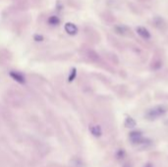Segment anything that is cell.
<instances>
[{"label":"cell","mask_w":168,"mask_h":167,"mask_svg":"<svg viewBox=\"0 0 168 167\" xmlns=\"http://www.w3.org/2000/svg\"><path fill=\"white\" fill-rule=\"evenodd\" d=\"M64 30L66 32L67 35H78L79 33V28L76 24L74 23H71V22H67L65 25H64Z\"/></svg>","instance_id":"cell-4"},{"label":"cell","mask_w":168,"mask_h":167,"mask_svg":"<svg viewBox=\"0 0 168 167\" xmlns=\"http://www.w3.org/2000/svg\"><path fill=\"white\" fill-rule=\"evenodd\" d=\"M90 131H91V135L95 136L96 138L101 137V135H102V130H101L100 126H98V125H91Z\"/></svg>","instance_id":"cell-8"},{"label":"cell","mask_w":168,"mask_h":167,"mask_svg":"<svg viewBox=\"0 0 168 167\" xmlns=\"http://www.w3.org/2000/svg\"><path fill=\"white\" fill-rule=\"evenodd\" d=\"M9 76L12 80H14L15 82H17L20 85H25L27 83V79L26 76L20 71H15V70H11L9 72Z\"/></svg>","instance_id":"cell-2"},{"label":"cell","mask_w":168,"mask_h":167,"mask_svg":"<svg viewBox=\"0 0 168 167\" xmlns=\"http://www.w3.org/2000/svg\"><path fill=\"white\" fill-rule=\"evenodd\" d=\"M130 140L133 144L140 145L146 143V140L142 138V135L140 131H133L130 133Z\"/></svg>","instance_id":"cell-3"},{"label":"cell","mask_w":168,"mask_h":167,"mask_svg":"<svg viewBox=\"0 0 168 167\" xmlns=\"http://www.w3.org/2000/svg\"><path fill=\"white\" fill-rule=\"evenodd\" d=\"M146 167H152V164H147Z\"/></svg>","instance_id":"cell-13"},{"label":"cell","mask_w":168,"mask_h":167,"mask_svg":"<svg viewBox=\"0 0 168 167\" xmlns=\"http://www.w3.org/2000/svg\"><path fill=\"white\" fill-rule=\"evenodd\" d=\"M166 111H167V109L165 106H163V105H159V106H155L153 108L148 109L146 113V117L148 120H154V119L158 118V117L162 116L163 114H165Z\"/></svg>","instance_id":"cell-1"},{"label":"cell","mask_w":168,"mask_h":167,"mask_svg":"<svg viewBox=\"0 0 168 167\" xmlns=\"http://www.w3.org/2000/svg\"><path fill=\"white\" fill-rule=\"evenodd\" d=\"M137 33L139 35H141L142 39H151V33L148 32V30L146 29L145 27H138L137 28Z\"/></svg>","instance_id":"cell-7"},{"label":"cell","mask_w":168,"mask_h":167,"mask_svg":"<svg viewBox=\"0 0 168 167\" xmlns=\"http://www.w3.org/2000/svg\"><path fill=\"white\" fill-rule=\"evenodd\" d=\"M60 18L58 16H56V15H51V16H49L48 17V19H47V24H48V26H50V27H57L60 25Z\"/></svg>","instance_id":"cell-6"},{"label":"cell","mask_w":168,"mask_h":167,"mask_svg":"<svg viewBox=\"0 0 168 167\" xmlns=\"http://www.w3.org/2000/svg\"><path fill=\"white\" fill-rule=\"evenodd\" d=\"M124 156H125V151H124L120 150L119 151L117 152V157H118V158H122V157H124Z\"/></svg>","instance_id":"cell-12"},{"label":"cell","mask_w":168,"mask_h":167,"mask_svg":"<svg viewBox=\"0 0 168 167\" xmlns=\"http://www.w3.org/2000/svg\"><path fill=\"white\" fill-rule=\"evenodd\" d=\"M77 78V68L73 67L72 69L70 70L69 75H68V83H72L74 82V80Z\"/></svg>","instance_id":"cell-9"},{"label":"cell","mask_w":168,"mask_h":167,"mask_svg":"<svg viewBox=\"0 0 168 167\" xmlns=\"http://www.w3.org/2000/svg\"><path fill=\"white\" fill-rule=\"evenodd\" d=\"M137 123L135 121V119H133L132 117H127V118L125 119V126L127 128H134L136 127Z\"/></svg>","instance_id":"cell-10"},{"label":"cell","mask_w":168,"mask_h":167,"mask_svg":"<svg viewBox=\"0 0 168 167\" xmlns=\"http://www.w3.org/2000/svg\"><path fill=\"white\" fill-rule=\"evenodd\" d=\"M114 30L116 32V34L120 35H128L131 33L129 28L124 26V25H117V26L114 27Z\"/></svg>","instance_id":"cell-5"},{"label":"cell","mask_w":168,"mask_h":167,"mask_svg":"<svg viewBox=\"0 0 168 167\" xmlns=\"http://www.w3.org/2000/svg\"><path fill=\"white\" fill-rule=\"evenodd\" d=\"M33 39L36 42H41V41L44 40V36H43L42 35H40V34H35L34 36H33Z\"/></svg>","instance_id":"cell-11"}]
</instances>
